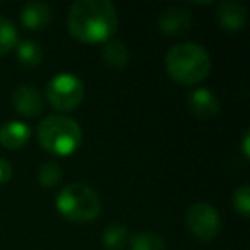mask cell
Segmentation results:
<instances>
[{"label": "cell", "instance_id": "6da1fadb", "mask_svg": "<svg viewBox=\"0 0 250 250\" xmlns=\"http://www.w3.org/2000/svg\"><path fill=\"white\" fill-rule=\"evenodd\" d=\"M117 24V11L108 0H77L69 9L67 28L77 42L91 45L108 42Z\"/></svg>", "mask_w": 250, "mask_h": 250}, {"label": "cell", "instance_id": "7a4b0ae2", "mask_svg": "<svg viewBox=\"0 0 250 250\" xmlns=\"http://www.w3.org/2000/svg\"><path fill=\"white\" fill-rule=\"evenodd\" d=\"M165 67L175 83L192 86L209 74L211 57L197 43H178L167 53Z\"/></svg>", "mask_w": 250, "mask_h": 250}, {"label": "cell", "instance_id": "3957f363", "mask_svg": "<svg viewBox=\"0 0 250 250\" xmlns=\"http://www.w3.org/2000/svg\"><path fill=\"white\" fill-rule=\"evenodd\" d=\"M38 143L45 151L57 156H69L83 143V132L74 118L48 115L38 125Z\"/></svg>", "mask_w": 250, "mask_h": 250}, {"label": "cell", "instance_id": "277c9868", "mask_svg": "<svg viewBox=\"0 0 250 250\" xmlns=\"http://www.w3.org/2000/svg\"><path fill=\"white\" fill-rule=\"evenodd\" d=\"M57 209L69 221L89 223L101 211L96 192L84 184H70L57 195Z\"/></svg>", "mask_w": 250, "mask_h": 250}, {"label": "cell", "instance_id": "5b68a950", "mask_svg": "<svg viewBox=\"0 0 250 250\" xmlns=\"http://www.w3.org/2000/svg\"><path fill=\"white\" fill-rule=\"evenodd\" d=\"M84 84L72 74H59L46 86V98L50 104L59 111H70L84 100Z\"/></svg>", "mask_w": 250, "mask_h": 250}, {"label": "cell", "instance_id": "8992f818", "mask_svg": "<svg viewBox=\"0 0 250 250\" xmlns=\"http://www.w3.org/2000/svg\"><path fill=\"white\" fill-rule=\"evenodd\" d=\"M185 223L188 231L201 242H211L212 238H216L221 228L218 211L208 202H197L190 206L185 216Z\"/></svg>", "mask_w": 250, "mask_h": 250}, {"label": "cell", "instance_id": "52a82bcc", "mask_svg": "<svg viewBox=\"0 0 250 250\" xmlns=\"http://www.w3.org/2000/svg\"><path fill=\"white\" fill-rule=\"evenodd\" d=\"M12 104L18 113L24 117H36L43 110L42 93L33 86H19L12 93Z\"/></svg>", "mask_w": 250, "mask_h": 250}, {"label": "cell", "instance_id": "ba28073f", "mask_svg": "<svg viewBox=\"0 0 250 250\" xmlns=\"http://www.w3.org/2000/svg\"><path fill=\"white\" fill-rule=\"evenodd\" d=\"M187 106L194 117L201 120H209L216 117L219 111V100L209 89H197L188 96Z\"/></svg>", "mask_w": 250, "mask_h": 250}, {"label": "cell", "instance_id": "9c48e42d", "mask_svg": "<svg viewBox=\"0 0 250 250\" xmlns=\"http://www.w3.org/2000/svg\"><path fill=\"white\" fill-rule=\"evenodd\" d=\"M218 22L225 31L236 33L245 28L247 11L240 2L228 0L218 5Z\"/></svg>", "mask_w": 250, "mask_h": 250}, {"label": "cell", "instance_id": "30bf717a", "mask_svg": "<svg viewBox=\"0 0 250 250\" xmlns=\"http://www.w3.org/2000/svg\"><path fill=\"white\" fill-rule=\"evenodd\" d=\"M190 12L182 7H170L161 12L160 29L168 36H178L190 28Z\"/></svg>", "mask_w": 250, "mask_h": 250}, {"label": "cell", "instance_id": "8fae6325", "mask_svg": "<svg viewBox=\"0 0 250 250\" xmlns=\"http://www.w3.org/2000/svg\"><path fill=\"white\" fill-rule=\"evenodd\" d=\"M50 21H52V9L48 4H43V2H29L21 12L22 26L26 29H31V31H38V29L45 28Z\"/></svg>", "mask_w": 250, "mask_h": 250}, {"label": "cell", "instance_id": "7c38bea8", "mask_svg": "<svg viewBox=\"0 0 250 250\" xmlns=\"http://www.w3.org/2000/svg\"><path fill=\"white\" fill-rule=\"evenodd\" d=\"M29 139V127L22 122H7L0 127V144L14 151L22 147Z\"/></svg>", "mask_w": 250, "mask_h": 250}, {"label": "cell", "instance_id": "4fadbf2b", "mask_svg": "<svg viewBox=\"0 0 250 250\" xmlns=\"http://www.w3.org/2000/svg\"><path fill=\"white\" fill-rule=\"evenodd\" d=\"M103 59L111 69L122 70L129 63V48L120 42V40H108L103 48Z\"/></svg>", "mask_w": 250, "mask_h": 250}, {"label": "cell", "instance_id": "5bb4252c", "mask_svg": "<svg viewBox=\"0 0 250 250\" xmlns=\"http://www.w3.org/2000/svg\"><path fill=\"white\" fill-rule=\"evenodd\" d=\"M18 60L28 69H36L43 60L42 46L35 42V40H24V42L18 43Z\"/></svg>", "mask_w": 250, "mask_h": 250}, {"label": "cell", "instance_id": "9a60e30c", "mask_svg": "<svg viewBox=\"0 0 250 250\" xmlns=\"http://www.w3.org/2000/svg\"><path fill=\"white\" fill-rule=\"evenodd\" d=\"M130 250H165V242L156 233L143 231L130 238Z\"/></svg>", "mask_w": 250, "mask_h": 250}, {"label": "cell", "instance_id": "2e32d148", "mask_svg": "<svg viewBox=\"0 0 250 250\" xmlns=\"http://www.w3.org/2000/svg\"><path fill=\"white\" fill-rule=\"evenodd\" d=\"M127 228L124 225H118V223H113L110 225L103 233V243L106 249L110 250H120L125 247L127 243Z\"/></svg>", "mask_w": 250, "mask_h": 250}, {"label": "cell", "instance_id": "e0dca14e", "mask_svg": "<svg viewBox=\"0 0 250 250\" xmlns=\"http://www.w3.org/2000/svg\"><path fill=\"white\" fill-rule=\"evenodd\" d=\"M18 46V29L9 19L0 18V55H5Z\"/></svg>", "mask_w": 250, "mask_h": 250}, {"label": "cell", "instance_id": "ac0fdd59", "mask_svg": "<svg viewBox=\"0 0 250 250\" xmlns=\"http://www.w3.org/2000/svg\"><path fill=\"white\" fill-rule=\"evenodd\" d=\"M63 173H62V168L59 167L57 163H43L38 170V180L43 187H55L60 180H62Z\"/></svg>", "mask_w": 250, "mask_h": 250}, {"label": "cell", "instance_id": "d6986e66", "mask_svg": "<svg viewBox=\"0 0 250 250\" xmlns=\"http://www.w3.org/2000/svg\"><path fill=\"white\" fill-rule=\"evenodd\" d=\"M233 208L240 212L242 216L250 214V187L249 185H242L233 192Z\"/></svg>", "mask_w": 250, "mask_h": 250}, {"label": "cell", "instance_id": "ffe728a7", "mask_svg": "<svg viewBox=\"0 0 250 250\" xmlns=\"http://www.w3.org/2000/svg\"><path fill=\"white\" fill-rule=\"evenodd\" d=\"M12 177V167L7 160L0 158V184H7Z\"/></svg>", "mask_w": 250, "mask_h": 250}, {"label": "cell", "instance_id": "44dd1931", "mask_svg": "<svg viewBox=\"0 0 250 250\" xmlns=\"http://www.w3.org/2000/svg\"><path fill=\"white\" fill-rule=\"evenodd\" d=\"M249 141H250V132L247 130L245 134H243V154H245L247 158H250V149H249Z\"/></svg>", "mask_w": 250, "mask_h": 250}]
</instances>
